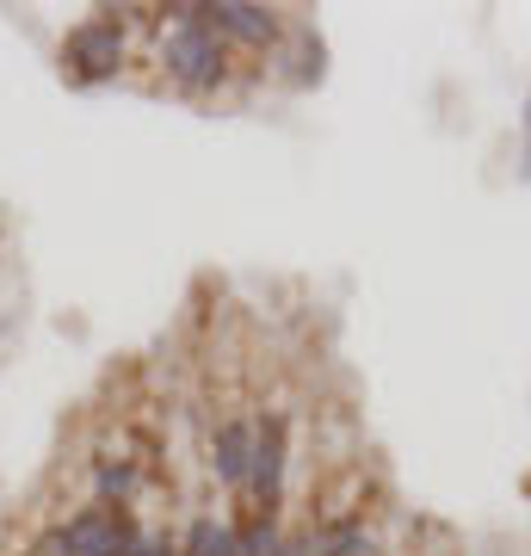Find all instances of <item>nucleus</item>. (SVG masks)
<instances>
[{
	"instance_id": "nucleus-1",
	"label": "nucleus",
	"mask_w": 531,
	"mask_h": 556,
	"mask_svg": "<svg viewBox=\"0 0 531 556\" xmlns=\"http://www.w3.org/2000/svg\"><path fill=\"white\" fill-rule=\"evenodd\" d=\"M149 62H155L161 87H174L179 100H223L229 80H236V56L204 25L198 0L161 7V25H155V38H149Z\"/></svg>"
},
{
	"instance_id": "nucleus-2",
	"label": "nucleus",
	"mask_w": 531,
	"mask_h": 556,
	"mask_svg": "<svg viewBox=\"0 0 531 556\" xmlns=\"http://www.w3.org/2000/svg\"><path fill=\"white\" fill-rule=\"evenodd\" d=\"M161 25V7H93L87 20H75L62 31L56 43V68L62 80H75V87H105V80H118L137 56V31L155 38Z\"/></svg>"
},
{
	"instance_id": "nucleus-3",
	"label": "nucleus",
	"mask_w": 531,
	"mask_h": 556,
	"mask_svg": "<svg viewBox=\"0 0 531 556\" xmlns=\"http://www.w3.org/2000/svg\"><path fill=\"white\" fill-rule=\"evenodd\" d=\"M291 464H296V439H291V402L285 396H260L254 402V464H248V489L241 507L254 514H291Z\"/></svg>"
},
{
	"instance_id": "nucleus-4",
	"label": "nucleus",
	"mask_w": 531,
	"mask_h": 556,
	"mask_svg": "<svg viewBox=\"0 0 531 556\" xmlns=\"http://www.w3.org/2000/svg\"><path fill=\"white\" fill-rule=\"evenodd\" d=\"M248 464H254V402L241 396V390H229L204 415V477H211V489L241 501Z\"/></svg>"
},
{
	"instance_id": "nucleus-5",
	"label": "nucleus",
	"mask_w": 531,
	"mask_h": 556,
	"mask_svg": "<svg viewBox=\"0 0 531 556\" xmlns=\"http://www.w3.org/2000/svg\"><path fill=\"white\" fill-rule=\"evenodd\" d=\"M204 7V25L223 38V50L229 56H260L273 62L278 43L291 38V13L285 7H260V0H198Z\"/></svg>"
},
{
	"instance_id": "nucleus-6",
	"label": "nucleus",
	"mask_w": 531,
	"mask_h": 556,
	"mask_svg": "<svg viewBox=\"0 0 531 556\" xmlns=\"http://www.w3.org/2000/svg\"><path fill=\"white\" fill-rule=\"evenodd\" d=\"M179 556H241L236 514H217V507L186 514V526H179Z\"/></svg>"
},
{
	"instance_id": "nucleus-7",
	"label": "nucleus",
	"mask_w": 531,
	"mask_h": 556,
	"mask_svg": "<svg viewBox=\"0 0 531 556\" xmlns=\"http://www.w3.org/2000/svg\"><path fill=\"white\" fill-rule=\"evenodd\" d=\"M236 514V538H241V556H285L291 544V514H254V507H229Z\"/></svg>"
},
{
	"instance_id": "nucleus-8",
	"label": "nucleus",
	"mask_w": 531,
	"mask_h": 556,
	"mask_svg": "<svg viewBox=\"0 0 531 556\" xmlns=\"http://www.w3.org/2000/svg\"><path fill=\"white\" fill-rule=\"evenodd\" d=\"M137 556H179V532L167 526V519H149V532H142Z\"/></svg>"
},
{
	"instance_id": "nucleus-9",
	"label": "nucleus",
	"mask_w": 531,
	"mask_h": 556,
	"mask_svg": "<svg viewBox=\"0 0 531 556\" xmlns=\"http://www.w3.org/2000/svg\"><path fill=\"white\" fill-rule=\"evenodd\" d=\"M519 179L531 186V87H526V105H519Z\"/></svg>"
}]
</instances>
